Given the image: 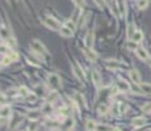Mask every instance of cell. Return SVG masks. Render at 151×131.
Wrapping results in <instances>:
<instances>
[{
  "label": "cell",
  "instance_id": "obj_1",
  "mask_svg": "<svg viewBox=\"0 0 151 131\" xmlns=\"http://www.w3.org/2000/svg\"><path fill=\"white\" fill-rule=\"evenodd\" d=\"M43 24H45L49 29H51V30H59V29L62 28V26H60V24L58 23L54 17H51V16H47V17H45Z\"/></svg>",
  "mask_w": 151,
  "mask_h": 131
},
{
  "label": "cell",
  "instance_id": "obj_2",
  "mask_svg": "<svg viewBox=\"0 0 151 131\" xmlns=\"http://www.w3.org/2000/svg\"><path fill=\"white\" fill-rule=\"evenodd\" d=\"M32 48H33V51L34 53H40L41 55H46L47 54V50H46V47L43 46V43H41L38 40H33L30 43Z\"/></svg>",
  "mask_w": 151,
  "mask_h": 131
},
{
  "label": "cell",
  "instance_id": "obj_3",
  "mask_svg": "<svg viewBox=\"0 0 151 131\" xmlns=\"http://www.w3.org/2000/svg\"><path fill=\"white\" fill-rule=\"evenodd\" d=\"M47 83L53 89H57L60 87V77L57 74H50L47 76Z\"/></svg>",
  "mask_w": 151,
  "mask_h": 131
},
{
  "label": "cell",
  "instance_id": "obj_4",
  "mask_svg": "<svg viewBox=\"0 0 151 131\" xmlns=\"http://www.w3.org/2000/svg\"><path fill=\"white\" fill-rule=\"evenodd\" d=\"M11 118V106L3 105L0 108V119H9Z\"/></svg>",
  "mask_w": 151,
  "mask_h": 131
},
{
  "label": "cell",
  "instance_id": "obj_5",
  "mask_svg": "<svg viewBox=\"0 0 151 131\" xmlns=\"http://www.w3.org/2000/svg\"><path fill=\"white\" fill-rule=\"evenodd\" d=\"M129 75H130V79H131L133 83L141 84V75H139V72H138L137 70H131V71L129 72Z\"/></svg>",
  "mask_w": 151,
  "mask_h": 131
},
{
  "label": "cell",
  "instance_id": "obj_6",
  "mask_svg": "<svg viewBox=\"0 0 151 131\" xmlns=\"http://www.w3.org/2000/svg\"><path fill=\"white\" fill-rule=\"evenodd\" d=\"M72 71H74V75L80 80V81H83V80H84V74H83L82 68H80L78 64H72Z\"/></svg>",
  "mask_w": 151,
  "mask_h": 131
},
{
  "label": "cell",
  "instance_id": "obj_7",
  "mask_svg": "<svg viewBox=\"0 0 151 131\" xmlns=\"http://www.w3.org/2000/svg\"><path fill=\"white\" fill-rule=\"evenodd\" d=\"M135 54H137V57L139 58L141 60H148V59H150V57H148V53L146 51L145 48H142V47H138V50L135 51Z\"/></svg>",
  "mask_w": 151,
  "mask_h": 131
},
{
  "label": "cell",
  "instance_id": "obj_8",
  "mask_svg": "<svg viewBox=\"0 0 151 131\" xmlns=\"http://www.w3.org/2000/svg\"><path fill=\"white\" fill-rule=\"evenodd\" d=\"M75 104H78V106H80V108H86L87 106L86 100H84L82 93H75Z\"/></svg>",
  "mask_w": 151,
  "mask_h": 131
},
{
  "label": "cell",
  "instance_id": "obj_9",
  "mask_svg": "<svg viewBox=\"0 0 151 131\" xmlns=\"http://www.w3.org/2000/svg\"><path fill=\"white\" fill-rule=\"evenodd\" d=\"M117 88H118V91H121V92H129L131 89L130 84H128V81H125V80H120L118 84H117Z\"/></svg>",
  "mask_w": 151,
  "mask_h": 131
},
{
  "label": "cell",
  "instance_id": "obj_10",
  "mask_svg": "<svg viewBox=\"0 0 151 131\" xmlns=\"http://www.w3.org/2000/svg\"><path fill=\"white\" fill-rule=\"evenodd\" d=\"M131 123H133L134 127L139 128V127H142V126L146 125V118H143V117H135L133 121H131Z\"/></svg>",
  "mask_w": 151,
  "mask_h": 131
},
{
  "label": "cell",
  "instance_id": "obj_11",
  "mask_svg": "<svg viewBox=\"0 0 151 131\" xmlns=\"http://www.w3.org/2000/svg\"><path fill=\"white\" fill-rule=\"evenodd\" d=\"M59 34L62 35V37L70 38V37H72V35H74V31H72V30H70V29L67 28V26H65V25H63L62 28L59 29Z\"/></svg>",
  "mask_w": 151,
  "mask_h": 131
},
{
  "label": "cell",
  "instance_id": "obj_12",
  "mask_svg": "<svg viewBox=\"0 0 151 131\" xmlns=\"http://www.w3.org/2000/svg\"><path fill=\"white\" fill-rule=\"evenodd\" d=\"M92 80H93V84L97 87V88L101 87V76H100V74L96 71V70L92 71Z\"/></svg>",
  "mask_w": 151,
  "mask_h": 131
},
{
  "label": "cell",
  "instance_id": "obj_13",
  "mask_svg": "<svg viewBox=\"0 0 151 131\" xmlns=\"http://www.w3.org/2000/svg\"><path fill=\"white\" fill-rule=\"evenodd\" d=\"M84 42H86L87 48H92V46H93V33H92V31H88V33H87L86 38H84Z\"/></svg>",
  "mask_w": 151,
  "mask_h": 131
},
{
  "label": "cell",
  "instance_id": "obj_14",
  "mask_svg": "<svg viewBox=\"0 0 151 131\" xmlns=\"http://www.w3.org/2000/svg\"><path fill=\"white\" fill-rule=\"evenodd\" d=\"M9 37H11V33H9L8 29L5 26H0V38L7 41V40H9Z\"/></svg>",
  "mask_w": 151,
  "mask_h": 131
},
{
  "label": "cell",
  "instance_id": "obj_15",
  "mask_svg": "<svg viewBox=\"0 0 151 131\" xmlns=\"http://www.w3.org/2000/svg\"><path fill=\"white\" fill-rule=\"evenodd\" d=\"M83 53H84V55H86L89 60H96L97 59V54L95 51H92L91 48H84V50H83Z\"/></svg>",
  "mask_w": 151,
  "mask_h": 131
},
{
  "label": "cell",
  "instance_id": "obj_16",
  "mask_svg": "<svg viewBox=\"0 0 151 131\" xmlns=\"http://www.w3.org/2000/svg\"><path fill=\"white\" fill-rule=\"evenodd\" d=\"M143 40V34H142V31H139V30H135V33L133 34V37H131V41L133 42H135V43H138V42H141V41Z\"/></svg>",
  "mask_w": 151,
  "mask_h": 131
},
{
  "label": "cell",
  "instance_id": "obj_17",
  "mask_svg": "<svg viewBox=\"0 0 151 131\" xmlns=\"http://www.w3.org/2000/svg\"><path fill=\"white\" fill-rule=\"evenodd\" d=\"M109 111V106L106 105V104H101V105L99 106V109H97V113L100 114V115H106Z\"/></svg>",
  "mask_w": 151,
  "mask_h": 131
},
{
  "label": "cell",
  "instance_id": "obj_18",
  "mask_svg": "<svg viewBox=\"0 0 151 131\" xmlns=\"http://www.w3.org/2000/svg\"><path fill=\"white\" fill-rule=\"evenodd\" d=\"M96 127H97V125H96V122H95V121L88 119L86 122V130L87 131H96Z\"/></svg>",
  "mask_w": 151,
  "mask_h": 131
},
{
  "label": "cell",
  "instance_id": "obj_19",
  "mask_svg": "<svg viewBox=\"0 0 151 131\" xmlns=\"http://www.w3.org/2000/svg\"><path fill=\"white\" fill-rule=\"evenodd\" d=\"M118 1V11H120L121 16H125L126 13V4H125V0H117Z\"/></svg>",
  "mask_w": 151,
  "mask_h": 131
},
{
  "label": "cell",
  "instance_id": "obj_20",
  "mask_svg": "<svg viewBox=\"0 0 151 131\" xmlns=\"http://www.w3.org/2000/svg\"><path fill=\"white\" fill-rule=\"evenodd\" d=\"M141 89L142 92H146V94H151V84L148 83H141Z\"/></svg>",
  "mask_w": 151,
  "mask_h": 131
},
{
  "label": "cell",
  "instance_id": "obj_21",
  "mask_svg": "<svg viewBox=\"0 0 151 131\" xmlns=\"http://www.w3.org/2000/svg\"><path fill=\"white\" fill-rule=\"evenodd\" d=\"M106 63H108V66L112 67V68H124L125 67L124 64H118L120 62H114V60H106Z\"/></svg>",
  "mask_w": 151,
  "mask_h": 131
},
{
  "label": "cell",
  "instance_id": "obj_22",
  "mask_svg": "<svg viewBox=\"0 0 151 131\" xmlns=\"http://www.w3.org/2000/svg\"><path fill=\"white\" fill-rule=\"evenodd\" d=\"M17 92H19V94L23 97H28L29 94H30V92H29V89L26 88V87H20V88L17 89Z\"/></svg>",
  "mask_w": 151,
  "mask_h": 131
},
{
  "label": "cell",
  "instance_id": "obj_23",
  "mask_svg": "<svg viewBox=\"0 0 151 131\" xmlns=\"http://www.w3.org/2000/svg\"><path fill=\"white\" fill-rule=\"evenodd\" d=\"M58 100V93L57 92H51V93H49V96H47V101L49 102H55V101Z\"/></svg>",
  "mask_w": 151,
  "mask_h": 131
},
{
  "label": "cell",
  "instance_id": "obj_24",
  "mask_svg": "<svg viewBox=\"0 0 151 131\" xmlns=\"http://www.w3.org/2000/svg\"><path fill=\"white\" fill-rule=\"evenodd\" d=\"M147 5H148V0H138L137 1L138 9H146V7Z\"/></svg>",
  "mask_w": 151,
  "mask_h": 131
},
{
  "label": "cell",
  "instance_id": "obj_25",
  "mask_svg": "<svg viewBox=\"0 0 151 131\" xmlns=\"http://www.w3.org/2000/svg\"><path fill=\"white\" fill-rule=\"evenodd\" d=\"M28 117L30 118V119H33V121H37L38 118H40V111H37V110H34V111H29Z\"/></svg>",
  "mask_w": 151,
  "mask_h": 131
},
{
  "label": "cell",
  "instance_id": "obj_26",
  "mask_svg": "<svg viewBox=\"0 0 151 131\" xmlns=\"http://www.w3.org/2000/svg\"><path fill=\"white\" fill-rule=\"evenodd\" d=\"M65 26H67V28H69L70 30H72V31H75V29H76V26H75V23H74L72 20H66Z\"/></svg>",
  "mask_w": 151,
  "mask_h": 131
},
{
  "label": "cell",
  "instance_id": "obj_27",
  "mask_svg": "<svg viewBox=\"0 0 151 131\" xmlns=\"http://www.w3.org/2000/svg\"><path fill=\"white\" fill-rule=\"evenodd\" d=\"M134 33H135L134 25H133V24H129V25H128V37H129V40H131V37H133Z\"/></svg>",
  "mask_w": 151,
  "mask_h": 131
},
{
  "label": "cell",
  "instance_id": "obj_28",
  "mask_svg": "<svg viewBox=\"0 0 151 131\" xmlns=\"http://www.w3.org/2000/svg\"><path fill=\"white\" fill-rule=\"evenodd\" d=\"M96 131H113V128H111L108 125H97Z\"/></svg>",
  "mask_w": 151,
  "mask_h": 131
},
{
  "label": "cell",
  "instance_id": "obj_29",
  "mask_svg": "<svg viewBox=\"0 0 151 131\" xmlns=\"http://www.w3.org/2000/svg\"><path fill=\"white\" fill-rule=\"evenodd\" d=\"M142 111L143 113H146V114H150L151 113V102L145 104V105L142 106Z\"/></svg>",
  "mask_w": 151,
  "mask_h": 131
},
{
  "label": "cell",
  "instance_id": "obj_30",
  "mask_svg": "<svg viewBox=\"0 0 151 131\" xmlns=\"http://www.w3.org/2000/svg\"><path fill=\"white\" fill-rule=\"evenodd\" d=\"M128 48H129V50H133V51H137V50H138L137 43L133 42V41H130V42L128 43Z\"/></svg>",
  "mask_w": 151,
  "mask_h": 131
},
{
  "label": "cell",
  "instance_id": "obj_31",
  "mask_svg": "<svg viewBox=\"0 0 151 131\" xmlns=\"http://www.w3.org/2000/svg\"><path fill=\"white\" fill-rule=\"evenodd\" d=\"M9 51H11V48H9L8 45H0V53H5V54H8Z\"/></svg>",
  "mask_w": 151,
  "mask_h": 131
},
{
  "label": "cell",
  "instance_id": "obj_32",
  "mask_svg": "<svg viewBox=\"0 0 151 131\" xmlns=\"http://www.w3.org/2000/svg\"><path fill=\"white\" fill-rule=\"evenodd\" d=\"M26 100H28V102H36L37 96H36V93H30L28 97H26Z\"/></svg>",
  "mask_w": 151,
  "mask_h": 131
},
{
  "label": "cell",
  "instance_id": "obj_33",
  "mask_svg": "<svg viewBox=\"0 0 151 131\" xmlns=\"http://www.w3.org/2000/svg\"><path fill=\"white\" fill-rule=\"evenodd\" d=\"M118 106H120V114H124L126 110H128V105L124 102H120L118 104Z\"/></svg>",
  "mask_w": 151,
  "mask_h": 131
},
{
  "label": "cell",
  "instance_id": "obj_34",
  "mask_svg": "<svg viewBox=\"0 0 151 131\" xmlns=\"http://www.w3.org/2000/svg\"><path fill=\"white\" fill-rule=\"evenodd\" d=\"M12 62H13V60H12V59H11V58H9V57H8V55H5V57H4V58H3V60H1V63H3V64H4V66H8V64H9V63H12Z\"/></svg>",
  "mask_w": 151,
  "mask_h": 131
},
{
  "label": "cell",
  "instance_id": "obj_35",
  "mask_svg": "<svg viewBox=\"0 0 151 131\" xmlns=\"http://www.w3.org/2000/svg\"><path fill=\"white\" fill-rule=\"evenodd\" d=\"M7 55H8V57L11 58L12 60H17V59H19V55L16 54V53H14V51H9V53H8V54H7Z\"/></svg>",
  "mask_w": 151,
  "mask_h": 131
},
{
  "label": "cell",
  "instance_id": "obj_36",
  "mask_svg": "<svg viewBox=\"0 0 151 131\" xmlns=\"http://www.w3.org/2000/svg\"><path fill=\"white\" fill-rule=\"evenodd\" d=\"M5 102H7V97H5V94L0 93V105H5Z\"/></svg>",
  "mask_w": 151,
  "mask_h": 131
},
{
  "label": "cell",
  "instance_id": "obj_37",
  "mask_svg": "<svg viewBox=\"0 0 151 131\" xmlns=\"http://www.w3.org/2000/svg\"><path fill=\"white\" fill-rule=\"evenodd\" d=\"M74 3L76 4L78 7H84V1H83V0H74Z\"/></svg>",
  "mask_w": 151,
  "mask_h": 131
},
{
  "label": "cell",
  "instance_id": "obj_38",
  "mask_svg": "<svg viewBox=\"0 0 151 131\" xmlns=\"http://www.w3.org/2000/svg\"><path fill=\"white\" fill-rule=\"evenodd\" d=\"M95 1L97 3V5H99L100 8H103L104 7V0H95Z\"/></svg>",
  "mask_w": 151,
  "mask_h": 131
},
{
  "label": "cell",
  "instance_id": "obj_39",
  "mask_svg": "<svg viewBox=\"0 0 151 131\" xmlns=\"http://www.w3.org/2000/svg\"><path fill=\"white\" fill-rule=\"evenodd\" d=\"M36 91H37V93H43V87H41V85H37V88H36Z\"/></svg>",
  "mask_w": 151,
  "mask_h": 131
},
{
  "label": "cell",
  "instance_id": "obj_40",
  "mask_svg": "<svg viewBox=\"0 0 151 131\" xmlns=\"http://www.w3.org/2000/svg\"><path fill=\"white\" fill-rule=\"evenodd\" d=\"M36 130H37V127H36L34 125H32V127L29 126V128H28V131H36Z\"/></svg>",
  "mask_w": 151,
  "mask_h": 131
},
{
  "label": "cell",
  "instance_id": "obj_41",
  "mask_svg": "<svg viewBox=\"0 0 151 131\" xmlns=\"http://www.w3.org/2000/svg\"><path fill=\"white\" fill-rule=\"evenodd\" d=\"M113 131H121V128H118V127H114V128H113Z\"/></svg>",
  "mask_w": 151,
  "mask_h": 131
},
{
  "label": "cell",
  "instance_id": "obj_42",
  "mask_svg": "<svg viewBox=\"0 0 151 131\" xmlns=\"http://www.w3.org/2000/svg\"><path fill=\"white\" fill-rule=\"evenodd\" d=\"M146 131H151V130H146Z\"/></svg>",
  "mask_w": 151,
  "mask_h": 131
},
{
  "label": "cell",
  "instance_id": "obj_43",
  "mask_svg": "<svg viewBox=\"0 0 151 131\" xmlns=\"http://www.w3.org/2000/svg\"><path fill=\"white\" fill-rule=\"evenodd\" d=\"M150 64H151V59H150Z\"/></svg>",
  "mask_w": 151,
  "mask_h": 131
},
{
  "label": "cell",
  "instance_id": "obj_44",
  "mask_svg": "<svg viewBox=\"0 0 151 131\" xmlns=\"http://www.w3.org/2000/svg\"><path fill=\"white\" fill-rule=\"evenodd\" d=\"M0 68H1V64H0Z\"/></svg>",
  "mask_w": 151,
  "mask_h": 131
}]
</instances>
